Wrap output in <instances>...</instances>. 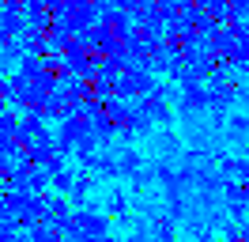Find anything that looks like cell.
Returning <instances> with one entry per match:
<instances>
[]
</instances>
